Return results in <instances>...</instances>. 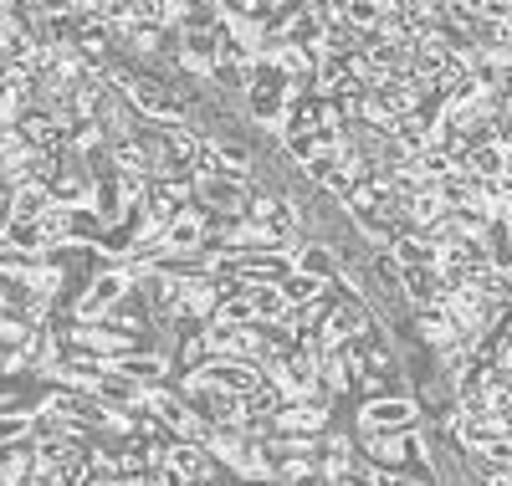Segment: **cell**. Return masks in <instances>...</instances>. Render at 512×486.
<instances>
[{"label": "cell", "instance_id": "6da1fadb", "mask_svg": "<svg viewBox=\"0 0 512 486\" xmlns=\"http://www.w3.org/2000/svg\"><path fill=\"white\" fill-rule=\"evenodd\" d=\"M134 287V277H128V267H103V272H93L88 282H82L77 292H67V313L77 318V323H103V313L108 307Z\"/></svg>", "mask_w": 512, "mask_h": 486}, {"label": "cell", "instance_id": "7a4b0ae2", "mask_svg": "<svg viewBox=\"0 0 512 486\" xmlns=\"http://www.w3.org/2000/svg\"><path fill=\"white\" fill-rule=\"evenodd\" d=\"M246 113L251 118H262V123H277L282 113H287V103H292V82L277 72V62L272 57H262L251 72H246Z\"/></svg>", "mask_w": 512, "mask_h": 486}, {"label": "cell", "instance_id": "3957f363", "mask_svg": "<svg viewBox=\"0 0 512 486\" xmlns=\"http://www.w3.org/2000/svg\"><path fill=\"white\" fill-rule=\"evenodd\" d=\"M144 410L169 430V435H175V440H195V446H205V440H210V425L190 410V400H185V394H175V389H169V384H159V389H149V400H144Z\"/></svg>", "mask_w": 512, "mask_h": 486}, {"label": "cell", "instance_id": "277c9868", "mask_svg": "<svg viewBox=\"0 0 512 486\" xmlns=\"http://www.w3.org/2000/svg\"><path fill=\"white\" fill-rule=\"evenodd\" d=\"M333 430V400L328 394H297V400L282 405L277 415V435H292V440H318Z\"/></svg>", "mask_w": 512, "mask_h": 486}, {"label": "cell", "instance_id": "5b68a950", "mask_svg": "<svg viewBox=\"0 0 512 486\" xmlns=\"http://www.w3.org/2000/svg\"><path fill=\"white\" fill-rule=\"evenodd\" d=\"M420 405L410 394H390V400H364L359 405V430H415Z\"/></svg>", "mask_w": 512, "mask_h": 486}, {"label": "cell", "instance_id": "8992f818", "mask_svg": "<svg viewBox=\"0 0 512 486\" xmlns=\"http://www.w3.org/2000/svg\"><path fill=\"white\" fill-rule=\"evenodd\" d=\"M195 374H205L210 384L231 389L236 400H251V394H256V389L267 384L262 364H251V359H210V364H205V369H195Z\"/></svg>", "mask_w": 512, "mask_h": 486}, {"label": "cell", "instance_id": "52a82bcc", "mask_svg": "<svg viewBox=\"0 0 512 486\" xmlns=\"http://www.w3.org/2000/svg\"><path fill=\"white\" fill-rule=\"evenodd\" d=\"M292 272H308L318 282H338V272H344V256H338L328 241H308L303 251L292 256Z\"/></svg>", "mask_w": 512, "mask_h": 486}, {"label": "cell", "instance_id": "ba28073f", "mask_svg": "<svg viewBox=\"0 0 512 486\" xmlns=\"http://www.w3.org/2000/svg\"><path fill=\"white\" fill-rule=\"evenodd\" d=\"M277 292H282L287 307H313V302H323V297L333 292V282H318V277H308V272H287V277L277 282Z\"/></svg>", "mask_w": 512, "mask_h": 486}, {"label": "cell", "instance_id": "9c48e42d", "mask_svg": "<svg viewBox=\"0 0 512 486\" xmlns=\"http://www.w3.org/2000/svg\"><path fill=\"white\" fill-rule=\"evenodd\" d=\"M246 307H251V318L256 323H277V318H287V302H282V292H277V282H246Z\"/></svg>", "mask_w": 512, "mask_h": 486}, {"label": "cell", "instance_id": "30bf717a", "mask_svg": "<svg viewBox=\"0 0 512 486\" xmlns=\"http://www.w3.org/2000/svg\"><path fill=\"white\" fill-rule=\"evenodd\" d=\"M31 420H36V405H26V400H11L6 410H0V451L31 440Z\"/></svg>", "mask_w": 512, "mask_h": 486}, {"label": "cell", "instance_id": "8fae6325", "mask_svg": "<svg viewBox=\"0 0 512 486\" xmlns=\"http://www.w3.org/2000/svg\"><path fill=\"white\" fill-rule=\"evenodd\" d=\"M47 210H52V190L47 185H36V180L16 185V220H41Z\"/></svg>", "mask_w": 512, "mask_h": 486}, {"label": "cell", "instance_id": "7c38bea8", "mask_svg": "<svg viewBox=\"0 0 512 486\" xmlns=\"http://www.w3.org/2000/svg\"><path fill=\"white\" fill-rule=\"evenodd\" d=\"M369 486H431L425 471H374L369 466Z\"/></svg>", "mask_w": 512, "mask_h": 486}, {"label": "cell", "instance_id": "4fadbf2b", "mask_svg": "<svg viewBox=\"0 0 512 486\" xmlns=\"http://www.w3.org/2000/svg\"><path fill=\"white\" fill-rule=\"evenodd\" d=\"M297 486H333L328 476H313V481H297Z\"/></svg>", "mask_w": 512, "mask_h": 486}]
</instances>
